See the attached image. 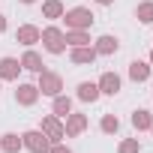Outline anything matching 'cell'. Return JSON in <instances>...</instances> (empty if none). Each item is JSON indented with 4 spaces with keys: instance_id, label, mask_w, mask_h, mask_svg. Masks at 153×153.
Returning <instances> with one entry per match:
<instances>
[{
    "instance_id": "cell-6",
    "label": "cell",
    "mask_w": 153,
    "mask_h": 153,
    "mask_svg": "<svg viewBox=\"0 0 153 153\" xmlns=\"http://www.w3.org/2000/svg\"><path fill=\"white\" fill-rule=\"evenodd\" d=\"M132 78H135V81H144V78H147V66H144V63H132Z\"/></svg>"
},
{
    "instance_id": "cell-14",
    "label": "cell",
    "mask_w": 153,
    "mask_h": 153,
    "mask_svg": "<svg viewBox=\"0 0 153 153\" xmlns=\"http://www.w3.org/2000/svg\"><path fill=\"white\" fill-rule=\"evenodd\" d=\"M33 90L36 87H21V102H33Z\"/></svg>"
},
{
    "instance_id": "cell-20",
    "label": "cell",
    "mask_w": 153,
    "mask_h": 153,
    "mask_svg": "<svg viewBox=\"0 0 153 153\" xmlns=\"http://www.w3.org/2000/svg\"><path fill=\"white\" fill-rule=\"evenodd\" d=\"M102 126H105V129H108V132H111V129H117V120H111V117H108V120H105V123H102Z\"/></svg>"
},
{
    "instance_id": "cell-1",
    "label": "cell",
    "mask_w": 153,
    "mask_h": 153,
    "mask_svg": "<svg viewBox=\"0 0 153 153\" xmlns=\"http://www.w3.org/2000/svg\"><path fill=\"white\" fill-rule=\"evenodd\" d=\"M24 138H27V147H30V150H36V153H45V150H48V141H45L39 132H27Z\"/></svg>"
},
{
    "instance_id": "cell-11",
    "label": "cell",
    "mask_w": 153,
    "mask_h": 153,
    "mask_svg": "<svg viewBox=\"0 0 153 153\" xmlns=\"http://www.w3.org/2000/svg\"><path fill=\"white\" fill-rule=\"evenodd\" d=\"M135 126H150V117H147V111H135Z\"/></svg>"
},
{
    "instance_id": "cell-21",
    "label": "cell",
    "mask_w": 153,
    "mask_h": 153,
    "mask_svg": "<svg viewBox=\"0 0 153 153\" xmlns=\"http://www.w3.org/2000/svg\"><path fill=\"white\" fill-rule=\"evenodd\" d=\"M54 153H69V150H63V147H57V150H54Z\"/></svg>"
},
{
    "instance_id": "cell-7",
    "label": "cell",
    "mask_w": 153,
    "mask_h": 153,
    "mask_svg": "<svg viewBox=\"0 0 153 153\" xmlns=\"http://www.w3.org/2000/svg\"><path fill=\"white\" fill-rule=\"evenodd\" d=\"M15 66H18L15 60H3V63H0V72H3L6 78H12V75H15Z\"/></svg>"
},
{
    "instance_id": "cell-2",
    "label": "cell",
    "mask_w": 153,
    "mask_h": 153,
    "mask_svg": "<svg viewBox=\"0 0 153 153\" xmlns=\"http://www.w3.org/2000/svg\"><path fill=\"white\" fill-rule=\"evenodd\" d=\"M90 21V12L87 9H75V12H69V24H75V27H84Z\"/></svg>"
},
{
    "instance_id": "cell-16",
    "label": "cell",
    "mask_w": 153,
    "mask_h": 153,
    "mask_svg": "<svg viewBox=\"0 0 153 153\" xmlns=\"http://www.w3.org/2000/svg\"><path fill=\"white\" fill-rule=\"evenodd\" d=\"M75 60L84 63V60H93V51H75Z\"/></svg>"
},
{
    "instance_id": "cell-22",
    "label": "cell",
    "mask_w": 153,
    "mask_h": 153,
    "mask_svg": "<svg viewBox=\"0 0 153 153\" xmlns=\"http://www.w3.org/2000/svg\"><path fill=\"white\" fill-rule=\"evenodd\" d=\"M3 27H6V24H3V18H0V30H3Z\"/></svg>"
},
{
    "instance_id": "cell-18",
    "label": "cell",
    "mask_w": 153,
    "mask_h": 153,
    "mask_svg": "<svg viewBox=\"0 0 153 153\" xmlns=\"http://www.w3.org/2000/svg\"><path fill=\"white\" fill-rule=\"evenodd\" d=\"M3 147H6V150H15V147H18V141H15V135H6V141H3Z\"/></svg>"
},
{
    "instance_id": "cell-17",
    "label": "cell",
    "mask_w": 153,
    "mask_h": 153,
    "mask_svg": "<svg viewBox=\"0 0 153 153\" xmlns=\"http://www.w3.org/2000/svg\"><path fill=\"white\" fill-rule=\"evenodd\" d=\"M54 108H57V114H66V111H69V99H57Z\"/></svg>"
},
{
    "instance_id": "cell-13",
    "label": "cell",
    "mask_w": 153,
    "mask_h": 153,
    "mask_svg": "<svg viewBox=\"0 0 153 153\" xmlns=\"http://www.w3.org/2000/svg\"><path fill=\"white\" fill-rule=\"evenodd\" d=\"M21 39H24V42H33V39H36V30H33V27H24V30H21Z\"/></svg>"
},
{
    "instance_id": "cell-24",
    "label": "cell",
    "mask_w": 153,
    "mask_h": 153,
    "mask_svg": "<svg viewBox=\"0 0 153 153\" xmlns=\"http://www.w3.org/2000/svg\"><path fill=\"white\" fill-rule=\"evenodd\" d=\"M24 3H30V0H24Z\"/></svg>"
},
{
    "instance_id": "cell-12",
    "label": "cell",
    "mask_w": 153,
    "mask_h": 153,
    "mask_svg": "<svg viewBox=\"0 0 153 153\" xmlns=\"http://www.w3.org/2000/svg\"><path fill=\"white\" fill-rule=\"evenodd\" d=\"M24 66H27V69H42V66H39V57H36V54H27V57H24Z\"/></svg>"
},
{
    "instance_id": "cell-23",
    "label": "cell",
    "mask_w": 153,
    "mask_h": 153,
    "mask_svg": "<svg viewBox=\"0 0 153 153\" xmlns=\"http://www.w3.org/2000/svg\"><path fill=\"white\" fill-rule=\"evenodd\" d=\"M99 3H108V0H99Z\"/></svg>"
},
{
    "instance_id": "cell-5",
    "label": "cell",
    "mask_w": 153,
    "mask_h": 153,
    "mask_svg": "<svg viewBox=\"0 0 153 153\" xmlns=\"http://www.w3.org/2000/svg\"><path fill=\"white\" fill-rule=\"evenodd\" d=\"M57 87H60V81L54 78V75H45V78H42V90L45 93H57Z\"/></svg>"
},
{
    "instance_id": "cell-15",
    "label": "cell",
    "mask_w": 153,
    "mask_h": 153,
    "mask_svg": "<svg viewBox=\"0 0 153 153\" xmlns=\"http://www.w3.org/2000/svg\"><path fill=\"white\" fill-rule=\"evenodd\" d=\"M45 129H48V132H51L54 138H60V126H57L54 120H45Z\"/></svg>"
},
{
    "instance_id": "cell-19",
    "label": "cell",
    "mask_w": 153,
    "mask_h": 153,
    "mask_svg": "<svg viewBox=\"0 0 153 153\" xmlns=\"http://www.w3.org/2000/svg\"><path fill=\"white\" fill-rule=\"evenodd\" d=\"M45 12H48V15H57V12H60V3H54V0H51V3L45 6Z\"/></svg>"
},
{
    "instance_id": "cell-4",
    "label": "cell",
    "mask_w": 153,
    "mask_h": 153,
    "mask_svg": "<svg viewBox=\"0 0 153 153\" xmlns=\"http://www.w3.org/2000/svg\"><path fill=\"white\" fill-rule=\"evenodd\" d=\"M117 87H120L117 75H105V78H102V90H105V93H117Z\"/></svg>"
},
{
    "instance_id": "cell-10",
    "label": "cell",
    "mask_w": 153,
    "mask_h": 153,
    "mask_svg": "<svg viewBox=\"0 0 153 153\" xmlns=\"http://www.w3.org/2000/svg\"><path fill=\"white\" fill-rule=\"evenodd\" d=\"M138 15H141V21H153V3H144L138 9Z\"/></svg>"
},
{
    "instance_id": "cell-9",
    "label": "cell",
    "mask_w": 153,
    "mask_h": 153,
    "mask_svg": "<svg viewBox=\"0 0 153 153\" xmlns=\"http://www.w3.org/2000/svg\"><path fill=\"white\" fill-rule=\"evenodd\" d=\"M114 48H117V39H111V36L99 39V51H114Z\"/></svg>"
},
{
    "instance_id": "cell-8",
    "label": "cell",
    "mask_w": 153,
    "mask_h": 153,
    "mask_svg": "<svg viewBox=\"0 0 153 153\" xmlns=\"http://www.w3.org/2000/svg\"><path fill=\"white\" fill-rule=\"evenodd\" d=\"M78 93H81V99H96V87L93 84H81Z\"/></svg>"
},
{
    "instance_id": "cell-3",
    "label": "cell",
    "mask_w": 153,
    "mask_h": 153,
    "mask_svg": "<svg viewBox=\"0 0 153 153\" xmlns=\"http://www.w3.org/2000/svg\"><path fill=\"white\" fill-rule=\"evenodd\" d=\"M45 42H48V48H51V51H60V48H63V42H60V33H57V30H48V33H45Z\"/></svg>"
}]
</instances>
